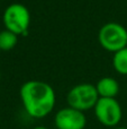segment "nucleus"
Instances as JSON below:
<instances>
[{
	"label": "nucleus",
	"mask_w": 127,
	"mask_h": 129,
	"mask_svg": "<svg viewBox=\"0 0 127 129\" xmlns=\"http://www.w3.org/2000/svg\"><path fill=\"white\" fill-rule=\"evenodd\" d=\"M20 98L27 113L33 118H44L55 105V93L48 84L40 80L26 82L20 88Z\"/></svg>",
	"instance_id": "nucleus-1"
},
{
	"label": "nucleus",
	"mask_w": 127,
	"mask_h": 129,
	"mask_svg": "<svg viewBox=\"0 0 127 129\" xmlns=\"http://www.w3.org/2000/svg\"><path fill=\"white\" fill-rule=\"evenodd\" d=\"M30 22L29 11L24 5L12 4L9 5L4 13V23L8 31L14 34L26 35Z\"/></svg>",
	"instance_id": "nucleus-2"
},
{
	"label": "nucleus",
	"mask_w": 127,
	"mask_h": 129,
	"mask_svg": "<svg viewBox=\"0 0 127 129\" xmlns=\"http://www.w3.org/2000/svg\"><path fill=\"white\" fill-rule=\"evenodd\" d=\"M68 103L70 108L79 111H86L94 108L99 100L96 86L91 84H80L74 86L68 94Z\"/></svg>",
	"instance_id": "nucleus-3"
},
{
	"label": "nucleus",
	"mask_w": 127,
	"mask_h": 129,
	"mask_svg": "<svg viewBox=\"0 0 127 129\" xmlns=\"http://www.w3.org/2000/svg\"><path fill=\"white\" fill-rule=\"evenodd\" d=\"M99 42L108 51H119L127 47L126 28L117 23L105 24L99 31Z\"/></svg>",
	"instance_id": "nucleus-4"
},
{
	"label": "nucleus",
	"mask_w": 127,
	"mask_h": 129,
	"mask_svg": "<svg viewBox=\"0 0 127 129\" xmlns=\"http://www.w3.org/2000/svg\"><path fill=\"white\" fill-rule=\"evenodd\" d=\"M94 113L99 122L107 127H115L122 119V108L115 99L99 98L94 105Z\"/></svg>",
	"instance_id": "nucleus-5"
},
{
	"label": "nucleus",
	"mask_w": 127,
	"mask_h": 129,
	"mask_svg": "<svg viewBox=\"0 0 127 129\" xmlns=\"http://www.w3.org/2000/svg\"><path fill=\"white\" fill-rule=\"evenodd\" d=\"M54 122L58 129H83L87 120L82 111L69 107L61 109L55 114Z\"/></svg>",
	"instance_id": "nucleus-6"
},
{
	"label": "nucleus",
	"mask_w": 127,
	"mask_h": 129,
	"mask_svg": "<svg viewBox=\"0 0 127 129\" xmlns=\"http://www.w3.org/2000/svg\"><path fill=\"white\" fill-rule=\"evenodd\" d=\"M100 98H110L114 99L119 91V85L117 80L112 77H104L98 82L96 86Z\"/></svg>",
	"instance_id": "nucleus-7"
},
{
	"label": "nucleus",
	"mask_w": 127,
	"mask_h": 129,
	"mask_svg": "<svg viewBox=\"0 0 127 129\" xmlns=\"http://www.w3.org/2000/svg\"><path fill=\"white\" fill-rule=\"evenodd\" d=\"M114 68L122 75H127V47L115 52L112 59Z\"/></svg>",
	"instance_id": "nucleus-8"
},
{
	"label": "nucleus",
	"mask_w": 127,
	"mask_h": 129,
	"mask_svg": "<svg viewBox=\"0 0 127 129\" xmlns=\"http://www.w3.org/2000/svg\"><path fill=\"white\" fill-rule=\"evenodd\" d=\"M18 38L16 34L12 32L8 31H2L0 32V49L1 50H10L17 44Z\"/></svg>",
	"instance_id": "nucleus-9"
},
{
	"label": "nucleus",
	"mask_w": 127,
	"mask_h": 129,
	"mask_svg": "<svg viewBox=\"0 0 127 129\" xmlns=\"http://www.w3.org/2000/svg\"><path fill=\"white\" fill-rule=\"evenodd\" d=\"M33 129H47V128L46 127H43V126H37V127H35Z\"/></svg>",
	"instance_id": "nucleus-10"
},
{
	"label": "nucleus",
	"mask_w": 127,
	"mask_h": 129,
	"mask_svg": "<svg viewBox=\"0 0 127 129\" xmlns=\"http://www.w3.org/2000/svg\"><path fill=\"white\" fill-rule=\"evenodd\" d=\"M117 129H126V128H117Z\"/></svg>",
	"instance_id": "nucleus-11"
}]
</instances>
